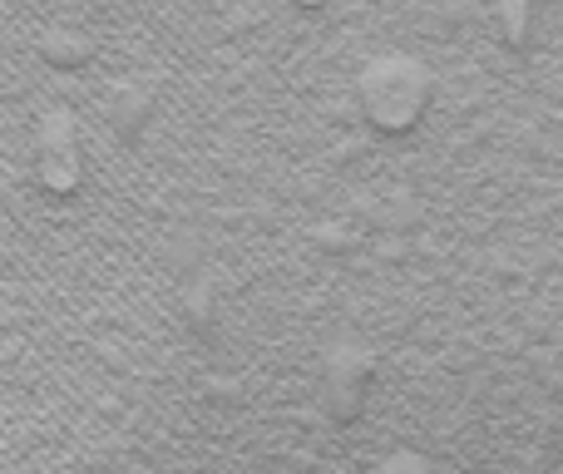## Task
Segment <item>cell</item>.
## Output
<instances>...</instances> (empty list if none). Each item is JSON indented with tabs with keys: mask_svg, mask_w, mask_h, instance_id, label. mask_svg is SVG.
<instances>
[{
	"mask_svg": "<svg viewBox=\"0 0 563 474\" xmlns=\"http://www.w3.org/2000/svg\"><path fill=\"white\" fill-rule=\"evenodd\" d=\"M361 104H366L371 124L376 129H410L430 104V75L426 65L406 55H390V59H376L361 79Z\"/></svg>",
	"mask_w": 563,
	"mask_h": 474,
	"instance_id": "6da1fadb",
	"label": "cell"
},
{
	"mask_svg": "<svg viewBox=\"0 0 563 474\" xmlns=\"http://www.w3.org/2000/svg\"><path fill=\"white\" fill-rule=\"evenodd\" d=\"M525 25H529V0H505V35H509V45H525Z\"/></svg>",
	"mask_w": 563,
	"mask_h": 474,
	"instance_id": "7a4b0ae2",
	"label": "cell"
}]
</instances>
